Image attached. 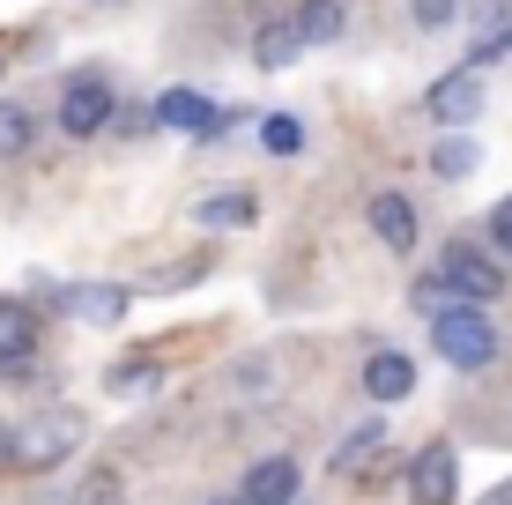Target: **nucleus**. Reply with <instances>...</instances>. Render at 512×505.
I'll return each instance as SVG.
<instances>
[{
	"label": "nucleus",
	"instance_id": "1",
	"mask_svg": "<svg viewBox=\"0 0 512 505\" xmlns=\"http://www.w3.org/2000/svg\"><path fill=\"white\" fill-rule=\"evenodd\" d=\"M75 446H82V416L75 409H45V416H30L23 431H8V468L45 476V468H60Z\"/></svg>",
	"mask_w": 512,
	"mask_h": 505
},
{
	"label": "nucleus",
	"instance_id": "2",
	"mask_svg": "<svg viewBox=\"0 0 512 505\" xmlns=\"http://www.w3.org/2000/svg\"><path fill=\"white\" fill-rule=\"evenodd\" d=\"M431 350L461 372H483V364H498V327L483 320V305H446L431 312Z\"/></svg>",
	"mask_w": 512,
	"mask_h": 505
},
{
	"label": "nucleus",
	"instance_id": "3",
	"mask_svg": "<svg viewBox=\"0 0 512 505\" xmlns=\"http://www.w3.org/2000/svg\"><path fill=\"white\" fill-rule=\"evenodd\" d=\"M438 283H446L453 305H490L505 290V268H498V260H483L475 246H446V253H438Z\"/></svg>",
	"mask_w": 512,
	"mask_h": 505
},
{
	"label": "nucleus",
	"instance_id": "4",
	"mask_svg": "<svg viewBox=\"0 0 512 505\" xmlns=\"http://www.w3.org/2000/svg\"><path fill=\"white\" fill-rule=\"evenodd\" d=\"M112 112H119V97H112V82H104V75H75L60 90V127L75 134V142L104 134V127H112Z\"/></svg>",
	"mask_w": 512,
	"mask_h": 505
},
{
	"label": "nucleus",
	"instance_id": "5",
	"mask_svg": "<svg viewBox=\"0 0 512 505\" xmlns=\"http://www.w3.org/2000/svg\"><path fill=\"white\" fill-rule=\"evenodd\" d=\"M409 491H416V505H453L461 498V454H453L446 439H431L409 461Z\"/></svg>",
	"mask_w": 512,
	"mask_h": 505
},
{
	"label": "nucleus",
	"instance_id": "6",
	"mask_svg": "<svg viewBox=\"0 0 512 505\" xmlns=\"http://www.w3.org/2000/svg\"><path fill=\"white\" fill-rule=\"evenodd\" d=\"M423 112H431L438 127L475 119V112H483V67H453V75H438L431 90H423Z\"/></svg>",
	"mask_w": 512,
	"mask_h": 505
},
{
	"label": "nucleus",
	"instance_id": "7",
	"mask_svg": "<svg viewBox=\"0 0 512 505\" xmlns=\"http://www.w3.org/2000/svg\"><path fill=\"white\" fill-rule=\"evenodd\" d=\"M156 127L186 134V142H216V104H208L201 90H164L156 97Z\"/></svg>",
	"mask_w": 512,
	"mask_h": 505
},
{
	"label": "nucleus",
	"instance_id": "8",
	"mask_svg": "<svg viewBox=\"0 0 512 505\" xmlns=\"http://www.w3.org/2000/svg\"><path fill=\"white\" fill-rule=\"evenodd\" d=\"M238 505H297V461H253L245 468V491H238Z\"/></svg>",
	"mask_w": 512,
	"mask_h": 505
},
{
	"label": "nucleus",
	"instance_id": "9",
	"mask_svg": "<svg viewBox=\"0 0 512 505\" xmlns=\"http://www.w3.org/2000/svg\"><path fill=\"white\" fill-rule=\"evenodd\" d=\"M409 387H416V364L401 350H379L372 364H364V394H372V402H401Z\"/></svg>",
	"mask_w": 512,
	"mask_h": 505
},
{
	"label": "nucleus",
	"instance_id": "10",
	"mask_svg": "<svg viewBox=\"0 0 512 505\" xmlns=\"http://www.w3.org/2000/svg\"><path fill=\"white\" fill-rule=\"evenodd\" d=\"M67 312H82L90 327H112V320H127V290H112V283H75V290H60Z\"/></svg>",
	"mask_w": 512,
	"mask_h": 505
},
{
	"label": "nucleus",
	"instance_id": "11",
	"mask_svg": "<svg viewBox=\"0 0 512 505\" xmlns=\"http://www.w3.org/2000/svg\"><path fill=\"white\" fill-rule=\"evenodd\" d=\"M372 231L394 253H416V208H409V194H379L372 201Z\"/></svg>",
	"mask_w": 512,
	"mask_h": 505
},
{
	"label": "nucleus",
	"instance_id": "12",
	"mask_svg": "<svg viewBox=\"0 0 512 505\" xmlns=\"http://www.w3.org/2000/svg\"><path fill=\"white\" fill-rule=\"evenodd\" d=\"M342 23H349V8H342V0H305V8L290 15L297 45H334V38H342Z\"/></svg>",
	"mask_w": 512,
	"mask_h": 505
},
{
	"label": "nucleus",
	"instance_id": "13",
	"mask_svg": "<svg viewBox=\"0 0 512 505\" xmlns=\"http://www.w3.org/2000/svg\"><path fill=\"white\" fill-rule=\"evenodd\" d=\"M193 216H201L208 231H238V223H253V216H260V201H253V194H238V186H223V194H208L201 208H193Z\"/></svg>",
	"mask_w": 512,
	"mask_h": 505
},
{
	"label": "nucleus",
	"instance_id": "14",
	"mask_svg": "<svg viewBox=\"0 0 512 505\" xmlns=\"http://www.w3.org/2000/svg\"><path fill=\"white\" fill-rule=\"evenodd\" d=\"M30 350H38V320H30L23 305H0V372H8V364H23Z\"/></svg>",
	"mask_w": 512,
	"mask_h": 505
},
{
	"label": "nucleus",
	"instance_id": "15",
	"mask_svg": "<svg viewBox=\"0 0 512 505\" xmlns=\"http://www.w3.org/2000/svg\"><path fill=\"white\" fill-rule=\"evenodd\" d=\"M475 164H483V142H468V134H446V142L431 149V171H438V179H468Z\"/></svg>",
	"mask_w": 512,
	"mask_h": 505
},
{
	"label": "nucleus",
	"instance_id": "16",
	"mask_svg": "<svg viewBox=\"0 0 512 505\" xmlns=\"http://www.w3.org/2000/svg\"><path fill=\"white\" fill-rule=\"evenodd\" d=\"M297 52H305V45H297L290 15H282V23H260V38H253V60H260V67H290Z\"/></svg>",
	"mask_w": 512,
	"mask_h": 505
},
{
	"label": "nucleus",
	"instance_id": "17",
	"mask_svg": "<svg viewBox=\"0 0 512 505\" xmlns=\"http://www.w3.org/2000/svg\"><path fill=\"white\" fill-rule=\"evenodd\" d=\"M30 134H38V127H30L23 104H0V156H23V149H30Z\"/></svg>",
	"mask_w": 512,
	"mask_h": 505
},
{
	"label": "nucleus",
	"instance_id": "18",
	"mask_svg": "<svg viewBox=\"0 0 512 505\" xmlns=\"http://www.w3.org/2000/svg\"><path fill=\"white\" fill-rule=\"evenodd\" d=\"M379 439H386V431H379V424H364V431H349V446H342V454H334V468H342V476H357V468H364V461H372V454H379Z\"/></svg>",
	"mask_w": 512,
	"mask_h": 505
},
{
	"label": "nucleus",
	"instance_id": "19",
	"mask_svg": "<svg viewBox=\"0 0 512 505\" xmlns=\"http://www.w3.org/2000/svg\"><path fill=\"white\" fill-rule=\"evenodd\" d=\"M260 142H268L275 156H297V149H305V127H297L290 112H275V119H260Z\"/></svg>",
	"mask_w": 512,
	"mask_h": 505
},
{
	"label": "nucleus",
	"instance_id": "20",
	"mask_svg": "<svg viewBox=\"0 0 512 505\" xmlns=\"http://www.w3.org/2000/svg\"><path fill=\"white\" fill-rule=\"evenodd\" d=\"M112 394H149L156 387V364L149 357H134V364H112V379H104Z\"/></svg>",
	"mask_w": 512,
	"mask_h": 505
},
{
	"label": "nucleus",
	"instance_id": "21",
	"mask_svg": "<svg viewBox=\"0 0 512 505\" xmlns=\"http://www.w3.org/2000/svg\"><path fill=\"white\" fill-rule=\"evenodd\" d=\"M409 15H416L423 30H446L453 23V0H409Z\"/></svg>",
	"mask_w": 512,
	"mask_h": 505
},
{
	"label": "nucleus",
	"instance_id": "22",
	"mask_svg": "<svg viewBox=\"0 0 512 505\" xmlns=\"http://www.w3.org/2000/svg\"><path fill=\"white\" fill-rule=\"evenodd\" d=\"M453 298H446V283H438V275H423L416 283V312H446Z\"/></svg>",
	"mask_w": 512,
	"mask_h": 505
},
{
	"label": "nucleus",
	"instance_id": "23",
	"mask_svg": "<svg viewBox=\"0 0 512 505\" xmlns=\"http://www.w3.org/2000/svg\"><path fill=\"white\" fill-rule=\"evenodd\" d=\"M490 246H498V253H512V194L498 201V216H490Z\"/></svg>",
	"mask_w": 512,
	"mask_h": 505
},
{
	"label": "nucleus",
	"instance_id": "24",
	"mask_svg": "<svg viewBox=\"0 0 512 505\" xmlns=\"http://www.w3.org/2000/svg\"><path fill=\"white\" fill-rule=\"evenodd\" d=\"M112 491H119V476L104 468V476H90V491H82V505H112Z\"/></svg>",
	"mask_w": 512,
	"mask_h": 505
},
{
	"label": "nucleus",
	"instance_id": "25",
	"mask_svg": "<svg viewBox=\"0 0 512 505\" xmlns=\"http://www.w3.org/2000/svg\"><path fill=\"white\" fill-rule=\"evenodd\" d=\"M0 461H8V424H0Z\"/></svg>",
	"mask_w": 512,
	"mask_h": 505
},
{
	"label": "nucleus",
	"instance_id": "26",
	"mask_svg": "<svg viewBox=\"0 0 512 505\" xmlns=\"http://www.w3.org/2000/svg\"><path fill=\"white\" fill-rule=\"evenodd\" d=\"M0 67H8V38H0Z\"/></svg>",
	"mask_w": 512,
	"mask_h": 505
}]
</instances>
